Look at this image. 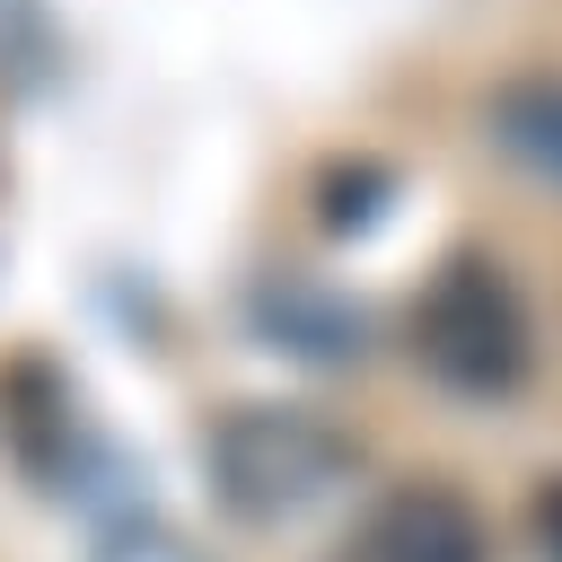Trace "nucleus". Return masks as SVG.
<instances>
[{"label":"nucleus","instance_id":"3","mask_svg":"<svg viewBox=\"0 0 562 562\" xmlns=\"http://www.w3.org/2000/svg\"><path fill=\"white\" fill-rule=\"evenodd\" d=\"M334 562H492L483 509L448 483H395L360 509V527L334 544Z\"/></svg>","mask_w":562,"mask_h":562},{"label":"nucleus","instance_id":"4","mask_svg":"<svg viewBox=\"0 0 562 562\" xmlns=\"http://www.w3.org/2000/svg\"><path fill=\"white\" fill-rule=\"evenodd\" d=\"M492 140H501L527 176L562 184V79H518V88H501V97H492Z\"/></svg>","mask_w":562,"mask_h":562},{"label":"nucleus","instance_id":"2","mask_svg":"<svg viewBox=\"0 0 562 562\" xmlns=\"http://www.w3.org/2000/svg\"><path fill=\"white\" fill-rule=\"evenodd\" d=\"M202 457H211V483H220V501H228L237 518H299V509L325 501V492L342 483V465H351L342 430H325V422L299 413V404H237V413L202 439Z\"/></svg>","mask_w":562,"mask_h":562},{"label":"nucleus","instance_id":"1","mask_svg":"<svg viewBox=\"0 0 562 562\" xmlns=\"http://www.w3.org/2000/svg\"><path fill=\"white\" fill-rule=\"evenodd\" d=\"M404 342L448 395H509L536 360L527 307H518V290L492 255H448L422 281V299L404 316Z\"/></svg>","mask_w":562,"mask_h":562},{"label":"nucleus","instance_id":"5","mask_svg":"<svg viewBox=\"0 0 562 562\" xmlns=\"http://www.w3.org/2000/svg\"><path fill=\"white\" fill-rule=\"evenodd\" d=\"M536 544H544V562H562V474L536 492Z\"/></svg>","mask_w":562,"mask_h":562}]
</instances>
